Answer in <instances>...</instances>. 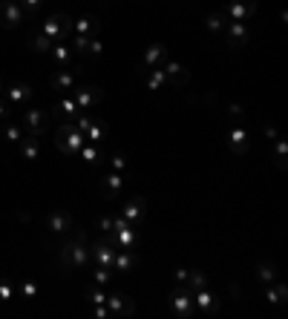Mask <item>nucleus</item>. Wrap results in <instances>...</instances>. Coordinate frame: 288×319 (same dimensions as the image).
<instances>
[{
  "label": "nucleus",
  "mask_w": 288,
  "mask_h": 319,
  "mask_svg": "<svg viewBox=\"0 0 288 319\" xmlns=\"http://www.w3.org/2000/svg\"><path fill=\"white\" fill-rule=\"evenodd\" d=\"M55 58H58V61H66V58H69V49H66V46H55Z\"/></svg>",
  "instance_id": "nucleus-10"
},
{
  "label": "nucleus",
  "mask_w": 288,
  "mask_h": 319,
  "mask_svg": "<svg viewBox=\"0 0 288 319\" xmlns=\"http://www.w3.org/2000/svg\"><path fill=\"white\" fill-rule=\"evenodd\" d=\"M6 135H9V141H23V138H20V129H18V127H9V129H6Z\"/></svg>",
  "instance_id": "nucleus-9"
},
{
  "label": "nucleus",
  "mask_w": 288,
  "mask_h": 319,
  "mask_svg": "<svg viewBox=\"0 0 288 319\" xmlns=\"http://www.w3.org/2000/svg\"><path fill=\"white\" fill-rule=\"evenodd\" d=\"M49 46H52V43H49V37H46V35H43V37H35V49H40V52H46Z\"/></svg>",
  "instance_id": "nucleus-6"
},
{
  "label": "nucleus",
  "mask_w": 288,
  "mask_h": 319,
  "mask_svg": "<svg viewBox=\"0 0 288 319\" xmlns=\"http://www.w3.org/2000/svg\"><path fill=\"white\" fill-rule=\"evenodd\" d=\"M23 3H26L29 9H35V6H38V0H23Z\"/></svg>",
  "instance_id": "nucleus-11"
},
{
  "label": "nucleus",
  "mask_w": 288,
  "mask_h": 319,
  "mask_svg": "<svg viewBox=\"0 0 288 319\" xmlns=\"http://www.w3.org/2000/svg\"><path fill=\"white\" fill-rule=\"evenodd\" d=\"M55 87H58V89H69V87H72V75H58V78H55Z\"/></svg>",
  "instance_id": "nucleus-5"
},
{
  "label": "nucleus",
  "mask_w": 288,
  "mask_h": 319,
  "mask_svg": "<svg viewBox=\"0 0 288 319\" xmlns=\"http://www.w3.org/2000/svg\"><path fill=\"white\" fill-rule=\"evenodd\" d=\"M0 12H3V26H15V23L23 18L20 6H18L15 0H3V3H0Z\"/></svg>",
  "instance_id": "nucleus-1"
},
{
  "label": "nucleus",
  "mask_w": 288,
  "mask_h": 319,
  "mask_svg": "<svg viewBox=\"0 0 288 319\" xmlns=\"http://www.w3.org/2000/svg\"><path fill=\"white\" fill-rule=\"evenodd\" d=\"M23 121H26V124L32 127V135L38 138V135H40V129H43V112L32 109V112H26V115H23Z\"/></svg>",
  "instance_id": "nucleus-2"
},
{
  "label": "nucleus",
  "mask_w": 288,
  "mask_h": 319,
  "mask_svg": "<svg viewBox=\"0 0 288 319\" xmlns=\"http://www.w3.org/2000/svg\"><path fill=\"white\" fill-rule=\"evenodd\" d=\"M23 150H26V159H35V156H38V144H35V135H32V141H26V147H23Z\"/></svg>",
  "instance_id": "nucleus-7"
},
{
  "label": "nucleus",
  "mask_w": 288,
  "mask_h": 319,
  "mask_svg": "<svg viewBox=\"0 0 288 319\" xmlns=\"http://www.w3.org/2000/svg\"><path fill=\"white\" fill-rule=\"evenodd\" d=\"M9 98H12L15 104H20V101L32 98V92H29V87H12V89H9Z\"/></svg>",
  "instance_id": "nucleus-4"
},
{
  "label": "nucleus",
  "mask_w": 288,
  "mask_h": 319,
  "mask_svg": "<svg viewBox=\"0 0 288 319\" xmlns=\"http://www.w3.org/2000/svg\"><path fill=\"white\" fill-rule=\"evenodd\" d=\"M49 227H52L55 233H64L66 227H69V216H66V213H52V219H49Z\"/></svg>",
  "instance_id": "nucleus-3"
},
{
  "label": "nucleus",
  "mask_w": 288,
  "mask_h": 319,
  "mask_svg": "<svg viewBox=\"0 0 288 319\" xmlns=\"http://www.w3.org/2000/svg\"><path fill=\"white\" fill-rule=\"evenodd\" d=\"M12 293H15V287L6 285V282H0V299H12Z\"/></svg>",
  "instance_id": "nucleus-8"
},
{
  "label": "nucleus",
  "mask_w": 288,
  "mask_h": 319,
  "mask_svg": "<svg viewBox=\"0 0 288 319\" xmlns=\"http://www.w3.org/2000/svg\"><path fill=\"white\" fill-rule=\"evenodd\" d=\"M0 89H3V87H0Z\"/></svg>",
  "instance_id": "nucleus-12"
}]
</instances>
